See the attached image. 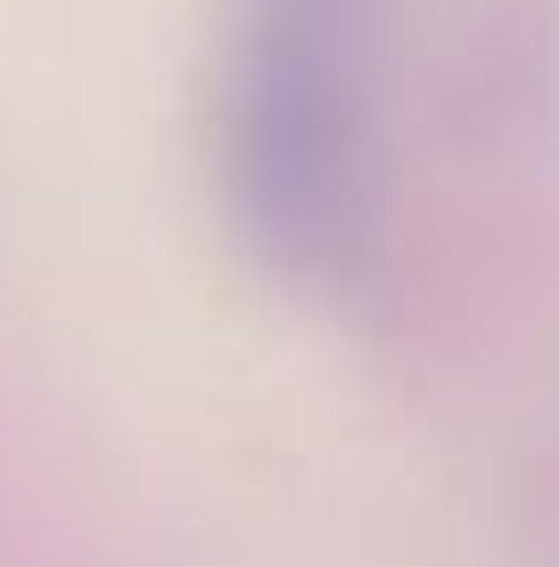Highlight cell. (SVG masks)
Here are the masks:
<instances>
[{
	"mask_svg": "<svg viewBox=\"0 0 559 567\" xmlns=\"http://www.w3.org/2000/svg\"><path fill=\"white\" fill-rule=\"evenodd\" d=\"M215 182L280 280H338L379 214V124L321 0H263L215 74Z\"/></svg>",
	"mask_w": 559,
	"mask_h": 567,
	"instance_id": "1",
	"label": "cell"
}]
</instances>
